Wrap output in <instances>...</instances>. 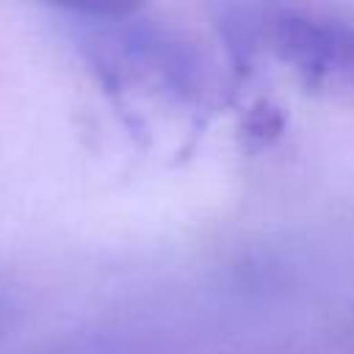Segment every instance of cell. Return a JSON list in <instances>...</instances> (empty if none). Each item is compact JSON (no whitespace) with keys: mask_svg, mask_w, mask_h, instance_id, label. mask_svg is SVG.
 <instances>
[{"mask_svg":"<svg viewBox=\"0 0 354 354\" xmlns=\"http://www.w3.org/2000/svg\"><path fill=\"white\" fill-rule=\"evenodd\" d=\"M58 25L108 88L202 97V55L171 28L136 11L97 8H61Z\"/></svg>","mask_w":354,"mask_h":354,"instance_id":"1","label":"cell"},{"mask_svg":"<svg viewBox=\"0 0 354 354\" xmlns=\"http://www.w3.org/2000/svg\"><path fill=\"white\" fill-rule=\"evenodd\" d=\"M235 30L271 53L307 88L354 97V17L324 8H238Z\"/></svg>","mask_w":354,"mask_h":354,"instance_id":"2","label":"cell"},{"mask_svg":"<svg viewBox=\"0 0 354 354\" xmlns=\"http://www.w3.org/2000/svg\"><path fill=\"white\" fill-rule=\"evenodd\" d=\"M14 315H17V304H14L11 293L6 288H0V340L8 335V329L14 324Z\"/></svg>","mask_w":354,"mask_h":354,"instance_id":"3","label":"cell"}]
</instances>
